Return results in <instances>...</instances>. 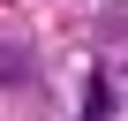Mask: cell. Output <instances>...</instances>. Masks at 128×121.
Instances as JSON below:
<instances>
[{"label": "cell", "mask_w": 128, "mask_h": 121, "mask_svg": "<svg viewBox=\"0 0 128 121\" xmlns=\"http://www.w3.org/2000/svg\"><path fill=\"white\" fill-rule=\"evenodd\" d=\"M106 113H113V91H106V83H90V106H83V121H106Z\"/></svg>", "instance_id": "cell-1"}]
</instances>
